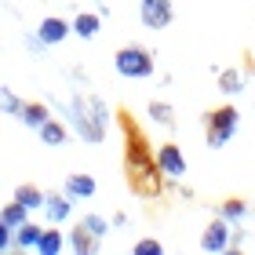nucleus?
Returning <instances> with one entry per match:
<instances>
[{"label": "nucleus", "mask_w": 255, "mask_h": 255, "mask_svg": "<svg viewBox=\"0 0 255 255\" xmlns=\"http://www.w3.org/2000/svg\"><path fill=\"white\" fill-rule=\"evenodd\" d=\"M219 91H226V95L245 91V73L241 69H219Z\"/></svg>", "instance_id": "obj_21"}, {"label": "nucleus", "mask_w": 255, "mask_h": 255, "mask_svg": "<svg viewBox=\"0 0 255 255\" xmlns=\"http://www.w3.org/2000/svg\"><path fill=\"white\" fill-rule=\"evenodd\" d=\"M138 18H142L146 29H168L171 18H175V7L171 0H138Z\"/></svg>", "instance_id": "obj_6"}, {"label": "nucleus", "mask_w": 255, "mask_h": 255, "mask_svg": "<svg viewBox=\"0 0 255 255\" xmlns=\"http://www.w3.org/2000/svg\"><path fill=\"white\" fill-rule=\"evenodd\" d=\"M11 245H15V230H11L4 219H0V252H7Z\"/></svg>", "instance_id": "obj_26"}, {"label": "nucleus", "mask_w": 255, "mask_h": 255, "mask_svg": "<svg viewBox=\"0 0 255 255\" xmlns=\"http://www.w3.org/2000/svg\"><path fill=\"white\" fill-rule=\"evenodd\" d=\"M44 212H48L51 223H66L69 212H73V204H69L66 193H48V197H44Z\"/></svg>", "instance_id": "obj_13"}, {"label": "nucleus", "mask_w": 255, "mask_h": 255, "mask_svg": "<svg viewBox=\"0 0 255 255\" xmlns=\"http://www.w3.org/2000/svg\"><path fill=\"white\" fill-rule=\"evenodd\" d=\"M157 164H160V171H164L168 179L186 175V157H182L179 142H160L157 146Z\"/></svg>", "instance_id": "obj_7"}, {"label": "nucleus", "mask_w": 255, "mask_h": 255, "mask_svg": "<svg viewBox=\"0 0 255 255\" xmlns=\"http://www.w3.org/2000/svg\"><path fill=\"white\" fill-rule=\"evenodd\" d=\"M149 121L160 124V128H175V110H171V102L153 99V102H149Z\"/></svg>", "instance_id": "obj_20"}, {"label": "nucleus", "mask_w": 255, "mask_h": 255, "mask_svg": "<svg viewBox=\"0 0 255 255\" xmlns=\"http://www.w3.org/2000/svg\"><path fill=\"white\" fill-rule=\"evenodd\" d=\"M69 113H73V128L77 135L84 138V142H102L106 138V128H110V113L106 106H102L99 95H88V91H80V95H73V102H69Z\"/></svg>", "instance_id": "obj_2"}, {"label": "nucleus", "mask_w": 255, "mask_h": 255, "mask_svg": "<svg viewBox=\"0 0 255 255\" xmlns=\"http://www.w3.org/2000/svg\"><path fill=\"white\" fill-rule=\"evenodd\" d=\"M241 73H245V80L255 77V51H252V48L241 51Z\"/></svg>", "instance_id": "obj_24"}, {"label": "nucleus", "mask_w": 255, "mask_h": 255, "mask_svg": "<svg viewBox=\"0 0 255 255\" xmlns=\"http://www.w3.org/2000/svg\"><path fill=\"white\" fill-rule=\"evenodd\" d=\"M69 33H73V22H66L59 15H48V18H40V26H37V40L40 44H62Z\"/></svg>", "instance_id": "obj_9"}, {"label": "nucleus", "mask_w": 255, "mask_h": 255, "mask_svg": "<svg viewBox=\"0 0 255 255\" xmlns=\"http://www.w3.org/2000/svg\"><path fill=\"white\" fill-rule=\"evenodd\" d=\"M44 197H48V193H44L37 182H18V186H15V201H22V204L29 208V212L44 208Z\"/></svg>", "instance_id": "obj_16"}, {"label": "nucleus", "mask_w": 255, "mask_h": 255, "mask_svg": "<svg viewBox=\"0 0 255 255\" xmlns=\"http://www.w3.org/2000/svg\"><path fill=\"white\" fill-rule=\"evenodd\" d=\"M37 241H40V226L37 223H22V226H15V248H33L37 252Z\"/></svg>", "instance_id": "obj_19"}, {"label": "nucleus", "mask_w": 255, "mask_h": 255, "mask_svg": "<svg viewBox=\"0 0 255 255\" xmlns=\"http://www.w3.org/2000/svg\"><path fill=\"white\" fill-rule=\"evenodd\" d=\"M84 223H88L91 230H95L99 237H106V234H110V223H106L102 215H95V212H91V215H84Z\"/></svg>", "instance_id": "obj_25"}, {"label": "nucleus", "mask_w": 255, "mask_h": 255, "mask_svg": "<svg viewBox=\"0 0 255 255\" xmlns=\"http://www.w3.org/2000/svg\"><path fill=\"white\" fill-rule=\"evenodd\" d=\"M241 223H230V219L223 215H215L212 223L204 226V234H201V248L204 252H237L241 248Z\"/></svg>", "instance_id": "obj_5"}, {"label": "nucleus", "mask_w": 255, "mask_h": 255, "mask_svg": "<svg viewBox=\"0 0 255 255\" xmlns=\"http://www.w3.org/2000/svg\"><path fill=\"white\" fill-rule=\"evenodd\" d=\"M99 29H102V15H95V11H80V15L73 18V33L80 40H91Z\"/></svg>", "instance_id": "obj_15"}, {"label": "nucleus", "mask_w": 255, "mask_h": 255, "mask_svg": "<svg viewBox=\"0 0 255 255\" xmlns=\"http://www.w3.org/2000/svg\"><path fill=\"white\" fill-rule=\"evenodd\" d=\"M153 51L146 48V44H124V48H117V55H113V69H117L121 77L128 80H146L153 77Z\"/></svg>", "instance_id": "obj_4"}, {"label": "nucleus", "mask_w": 255, "mask_h": 255, "mask_svg": "<svg viewBox=\"0 0 255 255\" xmlns=\"http://www.w3.org/2000/svg\"><path fill=\"white\" fill-rule=\"evenodd\" d=\"M131 252H135V255H160V252H164V245L153 241V237H142V241H135Z\"/></svg>", "instance_id": "obj_23"}, {"label": "nucleus", "mask_w": 255, "mask_h": 255, "mask_svg": "<svg viewBox=\"0 0 255 255\" xmlns=\"http://www.w3.org/2000/svg\"><path fill=\"white\" fill-rule=\"evenodd\" d=\"M0 113H11V117H18V113H22V99L11 88H0Z\"/></svg>", "instance_id": "obj_22"}, {"label": "nucleus", "mask_w": 255, "mask_h": 255, "mask_svg": "<svg viewBox=\"0 0 255 255\" xmlns=\"http://www.w3.org/2000/svg\"><path fill=\"white\" fill-rule=\"evenodd\" d=\"M37 131H40V142L44 146H66V138H69V128L62 121H55V117H48Z\"/></svg>", "instance_id": "obj_12"}, {"label": "nucleus", "mask_w": 255, "mask_h": 255, "mask_svg": "<svg viewBox=\"0 0 255 255\" xmlns=\"http://www.w3.org/2000/svg\"><path fill=\"white\" fill-rule=\"evenodd\" d=\"M113 124L121 128V138H124L121 160H124L128 190H131L135 197H146V201H160V197L168 193V175L157 164V149H153V142H149L142 121L131 113V106L121 102V106L113 110Z\"/></svg>", "instance_id": "obj_1"}, {"label": "nucleus", "mask_w": 255, "mask_h": 255, "mask_svg": "<svg viewBox=\"0 0 255 255\" xmlns=\"http://www.w3.org/2000/svg\"><path fill=\"white\" fill-rule=\"evenodd\" d=\"M204 142L212 149H223L230 138H234L237 124H241V110L234 106V102H223V106H212L204 110Z\"/></svg>", "instance_id": "obj_3"}, {"label": "nucleus", "mask_w": 255, "mask_h": 255, "mask_svg": "<svg viewBox=\"0 0 255 255\" xmlns=\"http://www.w3.org/2000/svg\"><path fill=\"white\" fill-rule=\"evenodd\" d=\"M62 193L69 201H91V197L99 193V182H95V175H88V171H73V175H66Z\"/></svg>", "instance_id": "obj_8"}, {"label": "nucleus", "mask_w": 255, "mask_h": 255, "mask_svg": "<svg viewBox=\"0 0 255 255\" xmlns=\"http://www.w3.org/2000/svg\"><path fill=\"white\" fill-rule=\"evenodd\" d=\"M215 215L230 219V223H245V215H248V201H245V197H223V201L215 204Z\"/></svg>", "instance_id": "obj_11"}, {"label": "nucleus", "mask_w": 255, "mask_h": 255, "mask_svg": "<svg viewBox=\"0 0 255 255\" xmlns=\"http://www.w3.org/2000/svg\"><path fill=\"white\" fill-rule=\"evenodd\" d=\"M18 117H22V124H26V128H40L51 113H48L44 102H22V113H18Z\"/></svg>", "instance_id": "obj_18"}, {"label": "nucleus", "mask_w": 255, "mask_h": 255, "mask_svg": "<svg viewBox=\"0 0 255 255\" xmlns=\"http://www.w3.org/2000/svg\"><path fill=\"white\" fill-rule=\"evenodd\" d=\"M69 248L80 252V255H91V252H99V248H102V237L84 223V219H80V223L69 230Z\"/></svg>", "instance_id": "obj_10"}, {"label": "nucleus", "mask_w": 255, "mask_h": 255, "mask_svg": "<svg viewBox=\"0 0 255 255\" xmlns=\"http://www.w3.org/2000/svg\"><path fill=\"white\" fill-rule=\"evenodd\" d=\"M0 219H4V223H7L11 230H15V226H22V223L29 219V208L22 204V201H15V197H11V201H7L4 208H0Z\"/></svg>", "instance_id": "obj_17"}, {"label": "nucleus", "mask_w": 255, "mask_h": 255, "mask_svg": "<svg viewBox=\"0 0 255 255\" xmlns=\"http://www.w3.org/2000/svg\"><path fill=\"white\" fill-rule=\"evenodd\" d=\"M62 248H66V237H62L59 223L48 226V230H40V241H37V252H40V255H59Z\"/></svg>", "instance_id": "obj_14"}]
</instances>
